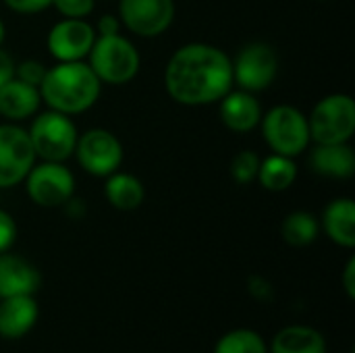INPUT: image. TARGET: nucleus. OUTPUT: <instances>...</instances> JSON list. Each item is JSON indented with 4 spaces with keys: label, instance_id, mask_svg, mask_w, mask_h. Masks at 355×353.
<instances>
[{
    "label": "nucleus",
    "instance_id": "f257e3e1",
    "mask_svg": "<svg viewBox=\"0 0 355 353\" xmlns=\"http://www.w3.org/2000/svg\"><path fill=\"white\" fill-rule=\"evenodd\" d=\"M164 87L183 106L220 102L233 87V60L216 46L185 44L166 62Z\"/></svg>",
    "mask_w": 355,
    "mask_h": 353
},
{
    "label": "nucleus",
    "instance_id": "f03ea898",
    "mask_svg": "<svg viewBox=\"0 0 355 353\" xmlns=\"http://www.w3.org/2000/svg\"><path fill=\"white\" fill-rule=\"evenodd\" d=\"M100 87L102 81L87 62L71 60L46 69L37 89L42 102H46L50 110L71 117L89 110L100 98Z\"/></svg>",
    "mask_w": 355,
    "mask_h": 353
},
{
    "label": "nucleus",
    "instance_id": "7ed1b4c3",
    "mask_svg": "<svg viewBox=\"0 0 355 353\" xmlns=\"http://www.w3.org/2000/svg\"><path fill=\"white\" fill-rule=\"evenodd\" d=\"M87 56V64L102 83L123 85L129 83L139 71V52L121 33L96 35V42Z\"/></svg>",
    "mask_w": 355,
    "mask_h": 353
},
{
    "label": "nucleus",
    "instance_id": "20e7f679",
    "mask_svg": "<svg viewBox=\"0 0 355 353\" xmlns=\"http://www.w3.org/2000/svg\"><path fill=\"white\" fill-rule=\"evenodd\" d=\"M262 133L275 154L300 156L310 146L308 117L293 106H277L262 117Z\"/></svg>",
    "mask_w": 355,
    "mask_h": 353
},
{
    "label": "nucleus",
    "instance_id": "39448f33",
    "mask_svg": "<svg viewBox=\"0 0 355 353\" xmlns=\"http://www.w3.org/2000/svg\"><path fill=\"white\" fill-rule=\"evenodd\" d=\"M27 133L35 156L46 162H64L75 152L79 137L71 117L56 110H48L35 117Z\"/></svg>",
    "mask_w": 355,
    "mask_h": 353
},
{
    "label": "nucleus",
    "instance_id": "423d86ee",
    "mask_svg": "<svg viewBox=\"0 0 355 353\" xmlns=\"http://www.w3.org/2000/svg\"><path fill=\"white\" fill-rule=\"evenodd\" d=\"M310 137L316 144H345L355 131V102L347 94L322 98L308 117Z\"/></svg>",
    "mask_w": 355,
    "mask_h": 353
},
{
    "label": "nucleus",
    "instance_id": "0eeeda50",
    "mask_svg": "<svg viewBox=\"0 0 355 353\" xmlns=\"http://www.w3.org/2000/svg\"><path fill=\"white\" fill-rule=\"evenodd\" d=\"M27 196L33 204L42 208H56L67 204L75 193V177L62 162H46L33 164L27 177Z\"/></svg>",
    "mask_w": 355,
    "mask_h": 353
},
{
    "label": "nucleus",
    "instance_id": "6e6552de",
    "mask_svg": "<svg viewBox=\"0 0 355 353\" xmlns=\"http://www.w3.org/2000/svg\"><path fill=\"white\" fill-rule=\"evenodd\" d=\"M75 154L83 171L94 177H108L121 169L123 146L106 129H89L77 137Z\"/></svg>",
    "mask_w": 355,
    "mask_h": 353
},
{
    "label": "nucleus",
    "instance_id": "1a4fd4ad",
    "mask_svg": "<svg viewBox=\"0 0 355 353\" xmlns=\"http://www.w3.org/2000/svg\"><path fill=\"white\" fill-rule=\"evenodd\" d=\"M35 160L29 133L17 125H0V189L19 185Z\"/></svg>",
    "mask_w": 355,
    "mask_h": 353
},
{
    "label": "nucleus",
    "instance_id": "9d476101",
    "mask_svg": "<svg viewBox=\"0 0 355 353\" xmlns=\"http://www.w3.org/2000/svg\"><path fill=\"white\" fill-rule=\"evenodd\" d=\"M279 71L277 52L262 42L248 44L233 62V83L245 92H262L266 89Z\"/></svg>",
    "mask_w": 355,
    "mask_h": 353
},
{
    "label": "nucleus",
    "instance_id": "9b49d317",
    "mask_svg": "<svg viewBox=\"0 0 355 353\" xmlns=\"http://www.w3.org/2000/svg\"><path fill=\"white\" fill-rule=\"evenodd\" d=\"M121 25L141 37L164 33L175 19V0H121Z\"/></svg>",
    "mask_w": 355,
    "mask_h": 353
},
{
    "label": "nucleus",
    "instance_id": "f8f14e48",
    "mask_svg": "<svg viewBox=\"0 0 355 353\" xmlns=\"http://www.w3.org/2000/svg\"><path fill=\"white\" fill-rule=\"evenodd\" d=\"M96 42V29L83 19H62L48 33V50L58 62L83 60Z\"/></svg>",
    "mask_w": 355,
    "mask_h": 353
},
{
    "label": "nucleus",
    "instance_id": "ddd939ff",
    "mask_svg": "<svg viewBox=\"0 0 355 353\" xmlns=\"http://www.w3.org/2000/svg\"><path fill=\"white\" fill-rule=\"evenodd\" d=\"M220 121L235 133H248L260 125L262 108L252 92H229L220 98Z\"/></svg>",
    "mask_w": 355,
    "mask_h": 353
},
{
    "label": "nucleus",
    "instance_id": "4468645a",
    "mask_svg": "<svg viewBox=\"0 0 355 353\" xmlns=\"http://www.w3.org/2000/svg\"><path fill=\"white\" fill-rule=\"evenodd\" d=\"M40 287V273L23 258L0 254V298L31 295Z\"/></svg>",
    "mask_w": 355,
    "mask_h": 353
},
{
    "label": "nucleus",
    "instance_id": "2eb2a0df",
    "mask_svg": "<svg viewBox=\"0 0 355 353\" xmlns=\"http://www.w3.org/2000/svg\"><path fill=\"white\" fill-rule=\"evenodd\" d=\"M314 173L331 179H349L355 173V154L349 141L345 144H318L310 154Z\"/></svg>",
    "mask_w": 355,
    "mask_h": 353
},
{
    "label": "nucleus",
    "instance_id": "dca6fc26",
    "mask_svg": "<svg viewBox=\"0 0 355 353\" xmlns=\"http://www.w3.org/2000/svg\"><path fill=\"white\" fill-rule=\"evenodd\" d=\"M40 89L17 77L0 85V114L8 121H23L37 112L40 108Z\"/></svg>",
    "mask_w": 355,
    "mask_h": 353
},
{
    "label": "nucleus",
    "instance_id": "f3484780",
    "mask_svg": "<svg viewBox=\"0 0 355 353\" xmlns=\"http://www.w3.org/2000/svg\"><path fill=\"white\" fill-rule=\"evenodd\" d=\"M37 320V304L31 295L4 298L0 304V335L17 339L29 333Z\"/></svg>",
    "mask_w": 355,
    "mask_h": 353
},
{
    "label": "nucleus",
    "instance_id": "a211bd4d",
    "mask_svg": "<svg viewBox=\"0 0 355 353\" xmlns=\"http://www.w3.org/2000/svg\"><path fill=\"white\" fill-rule=\"evenodd\" d=\"M322 225L327 235L343 246L354 248L355 246V204L352 198H339L333 200L322 216Z\"/></svg>",
    "mask_w": 355,
    "mask_h": 353
},
{
    "label": "nucleus",
    "instance_id": "6ab92c4d",
    "mask_svg": "<svg viewBox=\"0 0 355 353\" xmlns=\"http://www.w3.org/2000/svg\"><path fill=\"white\" fill-rule=\"evenodd\" d=\"M104 193H106V200L110 202V206H114L116 210H125V212L139 208L146 198L141 181L129 173H119V171L108 175Z\"/></svg>",
    "mask_w": 355,
    "mask_h": 353
},
{
    "label": "nucleus",
    "instance_id": "aec40b11",
    "mask_svg": "<svg viewBox=\"0 0 355 353\" xmlns=\"http://www.w3.org/2000/svg\"><path fill=\"white\" fill-rule=\"evenodd\" d=\"M272 353H327V345L312 327H287L275 337Z\"/></svg>",
    "mask_w": 355,
    "mask_h": 353
},
{
    "label": "nucleus",
    "instance_id": "412c9836",
    "mask_svg": "<svg viewBox=\"0 0 355 353\" xmlns=\"http://www.w3.org/2000/svg\"><path fill=\"white\" fill-rule=\"evenodd\" d=\"M297 177V166L293 158L283 154H272L264 160H260L258 169V181L268 191H285L293 185Z\"/></svg>",
    "mask_w": 355,
    "mask_h": 353
},
{
    "label": "nucleus",
    "instance_id": "4be33fe9",
    "mask_svg": "<svg viewBox=\"0 0 355 353\" xmlns=\"http://www.w3.org/2000/svg\"><path fill=\"white\" fill-rule=\"evenodd\" d=\"M318 221L314 214L297 210L291 212L285 221H283V239L293 246V248H304L310 246L316 237H318Z\"/></svg>",
    "mask_w": 355,
    "mask_h": 353
},
{
    "label": "nucleus",
    "instance_id": "5701e85b",
    "mask_svg": "<svg viewBox=\"0 0 355 353\" xmlns=\"http://www.w3.org/2000/svg\"><path fill=\"white\" fill-rule=\"evenodd\" d=\"M214 353H266V345L258 333L241 329L225 335Z\"/></svg>",
    "mask_w": 355,
    "mask_h": 353
},
{
    "label": "nucleus",
    "instance_id": "b1692460",
    "mask_svg": "<svg viewBox=\"0 0 355 353\" xmlns=\"http://www.w3.org/2000/svg\"><path fill=\"white\" fill-rule=\"evenodd\" d=\"M258 169H260V158L256 152L252 150H243L239 152L233 162H231V177L235 183L239 185H250L256 181L258 177Z\"/></svg>",
    "mask_w": 355,
    "mask_h": 353
},
{
    "label": "nucleus",
    "instance_id": "393cba45",
    "mask_svg": "<svg viewBox=\"0 0 355 353\" xmlns=\"http://www.w3.org/2000/svg\"><path fill=\"white\" fill-rule=\"evenodd\" d=\"M96 0H52V6L64 19H85L94 10Z\"/></svg>",
    "mask_w": 355,
    "mask_h": 353
},
{
    "label": "nucleus",
    "instance_id": "a878e982",
    "mask_svg": "<svg viewBox=\"0 0 355 353\" xmlns=\"http://www.w3.org/2000/svg\"><path fill=\"white\" fill-rule=\"evenodd\" d=\"M46 75V67L40 62V60H33V58H27L19 64H15V77L29 83V85H35L40 87L42 79Z\"/></svg>",
    "mask_w": 355,
    "mask_h": 353
},
{
    "label": "nucleus",
    "instance_id": "bb28decb",
    "mask_svg": "<svg viewBox=\"0 0 355 353\" xmlns=\"http://www.w3.org/2000/svg\"><path fill=\"white\" fill-rule=\"evenodd\" d=\"M17 237V225L12 221V216L4 210H0V254L6 252Z\"/></svg>",
    "mask_w": 355,
    "mask_h": 353
},
{
    "label": "nucleus",
    "instance_id": "cd10ccee",
    "mask_svg": "<svg viewBox=\"0 0 355 353\" xmlns=\"http://www.w3.org/2000/svg\"><path fill=\"white\" fill-rule=\"evenodd\" d=\"M6 6L21 15H35L52 6V0H4Z\"/></svg>",
    "mask_w": 355,
    "mask_h": 353
},
{
    "label": "nucleus",
    "instance_id": "c85d7f7f",
    "mask_svg": "<svg viewBox=\"0 0 355 353\" xmlns=\"http://www.w3.org/2000/svg\"><path fill=\"white\" fill-rule=\"evenodd\" d=\"M96 29V35H116L121 33V19L112 17V15H104L100 21H98V27Z\"/></svg>",
    "mask_w": 355,
    "mask_h": 353
},
{
    "label": "nucleus",
    "instance_id": "c756f323",
    "mask_svg": "<svg viewBox=\"0 0 355 353\" xmlns=\"http://www.w3.org/2000/svg\"><path fill=\"white\" fill-rule=\"evenodd\" d=\"M12 77H15V60L8 52L0 48V85H4Z\"/></svg>",
    "mask_w": 355,
    "mask_h": 353
},
{
    "label": "nucleus",
    "instance_id": "7c9ffc66",
    "mask_svg": "<svg viewBox=\"0 0 355 353\" xmlns=\"http://www.w3.org/2000/svg\"><path fill=\"white\" fill-rule=\"evenodd\" d=\"M343 283H345V291L349 298H355V258H352L345 266V275H343Z\"/></svg>",
    "mask_w": 355,
    "mask_h": 353
},
{
    "label": "nucleus",
    "instance_id": "2f4dec72",
    "mask_svg": "<svg viewBox=\"0 0 355 353\" xmlns=\"http://www.w3.org/2000/svg\"><path fill=\"white\" fill-rule=\"evenodd\" d=\"M4 35H6V29H4V23L0 21V46H2V42H4Z\"/></svg>",
    "mask_w": 355,
    "mask_h": 353
}]
</instances>
